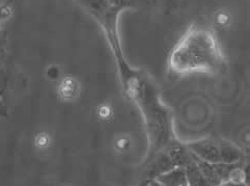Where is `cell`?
<instances>
[{
	"label": "cell",
	"instance_id": "8992f818",
	"mask_svg": "<svg viewBox=\"0 0 250 186\" xmlns=\"http://www.w3.org/2000/svg\"><path fill=\"white\" fill-rule=\"evenodd\" d=\"M78 1L91 14V16L95 17L96 20L101 18L113 7L108 2V0H78Z\"/></svg>",
	"mask_w": 250,
	"mask_h": 186
},
{
	"label": "cell",
	"instance_id": "7c38bea8",
	"mask_svg": "<svg viewBox=\"0 0 250 186\" xmlns=\"http://www.w3.org/2000/svg\"><path fill=\"white\" fill-rule=\"evenodd\" d=\"M146 186H161V185L158 183L156 180H149V182H147Z\"/></svg>",
	"mask_w": 250,
	"mask_h": 186
},
{
	"label": "cell",
	"instance_id": "6da1fadb",
	"mask_svg": "<svg viewBox=\"0 0 250 186\" xmlns=\"http://www.w3.org/2000/svg\"><path fill=\"white\" fill-rule=\"evenodd\" d=\"M224 67V55L213 30L193 25L173 47L169 56L170 70L177 74H216Z\"/></svg>",
	"mask_w": 250,
	"mask_h": 186
},
{
	"label": "cell",
	"instance_id": "52a82bcc",
	"mask_svg": "<svg viewBox=\"0 0 250 186\" xmlns=\"http://www.w3.org/2000/svg\"><path fill=\"white\" fill-rule=\"evenodd\" d=\"M185 172L188 186H211L210 183L206 179L204 174L202 173V171L199 170L194 157L193 162L185 167Z\"/></svg>",
	"mask_w": 250,
	"mask_h": 186
},
{
	"label": "cell",
	"instance_id": "277c9868",
	"mask_svg": "<svg viewBox=\"0 0 250 186\" xmlns=\"http://www.w3.org/2000/svg\"><path fill=\"white\" fill-rule=\"evenodd\" d=\"M221 163L235 164L243 159V152L234 143L228 140H220L218 143Z\"/></svg>",
	"mask_w": 250,
	"mask_h": 186
},
{
	"label": "cell",
	"instance_id": "4fadbf2b",
	"mask_svg": "<svg viewBox=\"0 0 250 186\" xmlns=\"http://www.w3.org/2000/svg\"><path fill=\"white\" fill-rule=\"evenodd\" d=\"M182 186H188V185H182Z\"/></svg>",
	"mask_w": 250,
	"mask_h": 186
},
{
	"label": "cell",
	"instance_id": "ba28073f",
	"mask_svg": "<svg viewBox=\"0 0 250 186\" xmlns=\"http://www.w3.org/2000/svg\"><path fill=\"white\" fill-rule=\"evenodd\" d=\"M108 2H109L113 7H116L118 10L123 11L125 8L135 6L136 3L138 2V0H108Z\"/></svg>",
	"mask_w": 250,
	"mask_h": 186
},
{
	"label": "cell",
	"instance_id": "7a4b0ae2",
	"mask_svg": "<svg viewBox=\"0 0 250 186\" xmlns=\"http://www.w3.org/2000/svg\"><path fill=\"white\" fill-rule=\"evenodd\" d=\"M187 148L195 157L209 163H221L218 143L210 139H205L188 143Z\"/></svg>",
	"mask_w": 250,
	"mask_h": 186
},
{
	"label": "cell",
	"instance_id": "5b68a950",
	"mask_svg": "<svg viewBox=\"0 0 250 186\" xmlns=\"http://www.w3.org/2000/svg\"><path fill=\"white\" fill-rule=\"evenodd\" d=\"M154 180H156L161 186L188 185L184 167H174L172 170L158 176Z\"/></svg>",
	"mask_w": 250,
	"mask_h": 186
},
{
	"label": "cell",
	"instance_id": "30bf717a",
	"mask_svg": "<svg viewBox=\"0 0 250 186\" xmlns=\"http://www.w3.org/2000/svg\"><path fill=\"white\" fill-rule=\"evenodd\" d=\"M7 116V108L3 103L2 97H0V117H5Z\"/></svg>",
	"mask_w": 250,
	"mask_h": 186
},
{
	"label": "cell",
	"instance_id": "3957f363",
	"mask_svg": "<svg viewBox=\"0 0 250 186\" xmlns=\"http://www.w3.org/2000/svg\"><path fill=\"white\" fill-rule=\"evenodd\" d=\"M174 167L176 166L172 163L171 159L169 158L168 154L166 153V151H159L156 158L153 160L151 165L147 168V176L151 178V180H154L158 176L168 172Z\"/></svg>",
	"mask_w": 250,
	"mask_h": 186
},
{
	"label": "cell",
	"instance_id": "9c48e42d",
	"mask_svg": "<svg viewBox=\"0 0 250 186\" xmlns=\"http://www.w3.org/2000/svg\"><path fill=\"white\" fill-rule=\"evenodd\" d=\"M7 87V75L5 69L0 64V97H2L3 93Z\"/></svg>",
	"mask_w": 250,
	"mask_h": 186
},
{
	"label": "cell",
	"instance_id": "8fae6325",
	"mask_svg": "<svg viewBox=\"0 0 250 186\" xmlns=\"http://www.w3.org/2000/svg\"><path fill=\"white\" fill-rule=\"evenodd\" d=\"M221 186H248L244 181H241V182H236V181H227L222 183Z\"/></svg>",
	"mask_w": 250,
	"mask_h": 186
}]
</instances>
